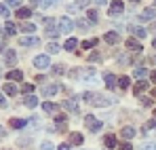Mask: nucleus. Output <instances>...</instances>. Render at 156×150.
<instances>
[{
  "label": "nucleus",
  "instance_id": "48",
  "mask_svg": "<svg viewBox=\"0 0 156 150\" xmlns=\"http://www.w3.org/2000/svg\"><path fill=\"white\" fill-rule=\"evenodd\" d=\"M150 78H152V82H156V72H152V74H150Z\"/></svg>",
  "mask_w": 156,
  "mask_h": 150
},
{
  "label": "nucleus",
  "instance_id": "5",
  "mask_svg": "<svg viewBox=\"0 0 156 150\" xmlns=\"http://www.w3.org/2000/svg\"><path fill=\"white\" fill-rule=\"evenodd\" d=\"M2 61H4V66H15V61H17V55H15V51H4V57H2Z\"/></svg>",
  "mask_w": 156,
  "mask_h": 150
},
{
  "label": "nucleus",
  "instance_id": "22",
  "mask_svg": "<svg viewBox=\"0 0 156 150\" xmlns=\"http://www.w3.org/2000/svg\"><path fill=\"white\" fill-rule=\"evenodd\" d=\"M133 34H135V36H137V38H144V36H146V34H148V32H146V30H144V27H139V25H135V27H133Z\"/></svg>",
  "mask_w": 156,
  "mask_h": 150
},
{
  "label": "nucleus",
  "instance_id": "15",
  "mask_svg": "<svg viewBox=\"0 0 156 150\" xmlns=\"http://www.w3.org/2000/svg\"><path fill=\"white\" fill-rule=\"evenodd\" d=\"M2 91H4L6 95H17V91H19V89H17L15 85H2Z\"/></svg>",
  "mask_w": 156,
  "mask_h": 150
},
{
  "label": "nucleus",
  "instance_id": "9",
  "mask_svg": "<svg viewBox=\"0 0 156 150\" xmlns=\"http://www.w3.org/2000/svg\"><path fill=\"white\" fill-rule=\"evenodd\" d=\"M2 32H4V36H11V34H15V32H17V25L11 24V21H6L4 27H2Z\"/></svg>",
  "mask_w": 156,
  "mask_h": 150
},
{
  "label": "nucleus",
  "instance_id": "36",
  "mask_svg": "<svg viewBox=\"0 0 156 150\" xmlns=\"http://www.w3.org/2000/svg\"><path fill=\"white\" fill-rule=\"evenodd\" d=\"M57 0H40V6H44V9H49L51 4H55Z\"/></svg>",
  "mask_w": 156,
  "mask_h": 150
},
{
  "label": "nucleus",
  "instance_id": "17",
  "mask_svg": "<svg viewBox=\"0 0 156 150\" xmlns=\"http://www.w3.org/2000/svg\"><path fill=\"white\" fill-rule=\"evenodd\" d=\"M23 104H26L27 108H36V106H38V100H36L34 95H26V100H23Z\"/></svg>",
  "mask_w": 156,
  "mask_h": 150
},
{
  "label": "nucleus",
  "instance_id": "45",
  "mask_svg": "<svg viewBox=\"0 0 156 150\" xmlns=\"http://www.w3.org/2000/svg\"><path fill=\"white\" fill-rule=\"evenodd\" d=\"M118 148H120V150H131V144H120Z\"/></svg>",
  "mask_w": 156,
  "mask_h": 150
},
{
  "label": "nucleus",
  "instance_id": "31",
  "mask_svg": "<svg viewBox=\"0 0 156 150\" xmlns=\"http://www.w3.org/2000/svg\"><path fill=\"white\" fill-rule=\"evenodd\" d=\"M97 45V38H91V40H84L82 42V49H91V47H95Z\"/></svg>",
  "mask_w": 156,
  "mask_h": 150
},
{
  "label": "nucleus",
  "instance_id": "6",
  "mask_svg": "<svg viewBox=\"0 0 156 150\" xmlns=\"http://www.w3.org/2000/svg\"><path fill=\"white\" fill-rule=\"evenodd\" d=\"M19 45L21 47H36L38 45V38L36 36H23V38H19Z\"/></svg>",
  "mask_w": 156,
  "mask_h": 150
},
{
  "label": "nucleus",
  "instance_id": "37",
  "mask_svg": "<svg viewBox=\"0 0 156 150\" xmlns=\"http://www.w3.org/2000/svg\"><path fill=\"white\" fill-rule=\"evenodd\" d=\"M32 91H34V85H23V93H26V95H30Z\"/></svg>",
  "mask_w": 156,
  "mask_h": 150
},
{
  "label": "nucleus",
  "instance_id": "3",
  "mask_svg": "<svg viewBox=\"0 0 156 150\" xmlns=\"http://www.w3.org/2000/svg\"><path fill=\"white\" fill-rule=\"evenodd\" d=\"M122 0H114L112 4H110V17H118L120 13H122Z\"/></svg>",
  "mask_w": 156,
  "mask_h": 150
},
{
  "label": "nucleus",
  "instance_id": "18",
  "mask_svg": "<svg viewBox=\"0 0 156 150\" xmlns=\"http://www.w3.org/2000/svg\"><path fill=\"white\" fill-rule=\"evenodd\" d=\"M70 144H72V146L82 144V135H80V133H70Z\"/></svg>",
  "mask_w": 156,
  "mask_h": 150
},
{
  "label": "nucleus",
  "instance_id": "32",
  "mask_svg": "<svg viewBox=\"0 0 156 150\" xmlns=\"http://www.w3.org/2000/svg\"><path fill=\"white\" fill-rule=\"evenodd\" d=\"M80 76H82L84 80H89V78H93V76H95V72L89 68V70H82V72H80Z\"/></svg>",
  "mask_w": 156,
  "mask_h": 150
},
{
  "label": "nucleus",
  "instance_id": "41",
  "mask_svg": "<svg viewBox=\"0 0 156 150\" xmlns=\"http://www.w3.org/2000/svg\"><path fill=\"white\" fill-rule=\"evenodd\" d=\"M19 2H21V0H6L9 6H19Z\"/></svg>",
  "mask_w": 156,
  "mask_h": 150
},
{
  "label": "nucleus",
  "instance_id": "46",
  "mask_svg": "<svg viewBox=\"0 0 156 150\" xmlns=\"http://www.w3.org/2000/svg\"><path fill=\"white\" fill-rule=\"evenodd\" d=\"M57 150H70V144H61V146H59Z\"/></svg>",
  "mask_w": 156,
  "mask_h": 150
},
{
  "label": "nucleus",
  "instance_id": "49",
  "mask_svg": "<svg viewBox=\"0 0 156 150\" xmlns=\"http://www.w3.org/2000/svg\"><path fill=\"white\" fill-rule=\"evenodd\" d=\"M152 95H154V97H156V89H154V91H152Z\"/></svg>",
  "mask_w": 156,
  "mask_h": 150
},
{
  "label": "nucleus",
  "instance_id": "10",
  "mask_svg": "<svg viewBox=\"0 0 156 150\" xmlns=\"http://www.w3.org/2000/svg\"><path fill=\"white\" fill-rule=\"evenodd\" d=\"M120 135H122L125 140H133V135H135V129H133V127H122V129H120Z\"/></svg>",
  "mask_w": 156,
  "mask_h": 150
},
{
  "label": "nucleus",
  "instance_id": "11",
  "mask_svg": "<svg viewBox=\"0 0 156 150\" xmlns=\"http://www.w3.org/2000/svg\"><path fill=\"white\" fill-rule=\"evenodd\" d=\"M127 49H131L133 53H139V51H141V45H139L137 40H133V38H129V40H127Z\"/></svg>",
  "mask_w": 156,
  "mask_h": 150
},
{
  "label": "nucleus",
  "instance_id": "14",
  "mask_svg": "<svg viewBox=\"0 0 156 150\" xmlns=\"http://www.w3.org/2000/svg\"><path fill=\"white\" fill-rule=\"evenodd\" d=\"M118 40H120V36H118L116 32H108V34H105V42L114 45V42H118Z\"/></svg>",
  "mask_w": 156,
  "mask_h": 150
},
{
  "label": "nucleus",
  "instance_id": "25",
  "mask_svg": "<svg viewBox=\"0 0 156 150\" xmlns=\"http://www.w3.org/2000/svg\"><path fill=\"white\" fill-rule=\"evenodd\" d=\"M61 106H63V110H72V112H74V110H76V101H72V100L63 101V104H61Z\"/></svg>",
  "mask_w": 156,
  "mask_h": 150
},
{
  "label": "nucleus",
  "instance_id": "8",
  "mask_svg": "<svg viewBox=\"0 0 156 150\" xmlns=\"http://www.w3.org/2000/svg\"><path fill=\"white\" fill-rule=\"evenodd\" d=\"M47 34L53 36V38H55L57 34H61V32L57 30V25H55V19H49V21H47Z\"/></svg>",
  "mask_w": 156,
  "mask_h": 150
},
{
  "label": "nucleus",
  "instance_id": "47",
  "mask_svg": "<svg viewBox=\"0 0 156 150\" xmlns=\"http://www.w3.org/2000/svg\"><path fill=\"white\" fill-rule=\"evenodd\" d=\"M93 2H95V4H99V6H101V4H105V0H93Z\"/></svg>",
  "mask_w": 156,
  "mask_h": 150
},
{
  "label": "nucleus",
  "instance_id": "39",
  "mask_svg": "<svg viewBox=\"0 0 156 150\" xmlns=\"http://www.w3.org/2000/svg\"><path fill=\"white\" fill-rule=\"evenodd\" d=\"M53 74H63V66H55V68H53Z\"/></svg>",
  "mask_w": 156,
  "mask_h": 150
},
{
  "label": "nucleus",
  "instance_id": "1",
  "mask_svg": "<svg viewBox=\"0 0 156 150\" xmlns=\"http://www.w3.org/2000/svg\"><path fill=\"white\" fill-rule=\"evenodd\" d=\"M84 125L89 127V131L97 133V131H99V129L104 127V123H101V121H97L95 116H91V114H89V116H84Z\"/></svg>",
  "mask_w": 156,
  "mask_h": 150
},
{
  "label": "nucleus",
  "instance_id": "38",
  "mask_svg": "<svg viewBox=\"0 0 156 150\" xmlns=\"http://www.w3.org/2000/svg\"><path fill=\"white\" fill-rule=\"evenodd\" d=\"M0 13H2V17L6 19V17H9V6H6V4H2V9H0Z\"/></svg>",
  "mask_w": 156,
  "mask_h": 150
},
{
  "label": "nucleus",
  "instance_id": "23",
  "mask_svg": "<svg viewBox=\"0 0 156 150\" xmlns=\"http://www.w3.org/2000/svg\"><path fill=\"white\" fill-rule=\"evenodd\" d=\"M105 146L108 148H116V137L114 135H105Z\"/></svg>",
  "mask_w": 156,
  "mask_h": 150
},
{
  "label": "nucleus",
  "instance_id": "33",
  "mask_svg": "<svg viewBox=\"0 0 156 150\" xmlns=\"http://www.w3.org/2000/svg\"><path fill=\"white\" fill-rule=\"evenodd\" d=\"M87 17H89V21H91V24H97V19H99L95 11H89V13H87Z\"/></svg>",
  "mask_w": 156,
  "mask_h": 150
},
{
  "label": "nucleus",
  "instance_id": "21",
  "mask_svg": "<svg viewBox=\"0 0 156 150\" xmlns=\"http://www.w3.org/2000/svg\"><path fill=\"white\" fill-rule=\"evenodd\" d=\"M105 85H108L110 89H114V87H116V76L114 74H105Z\"/></svg>",
  "mask_w": 156,
  "mask_h": 150
},
{
  "label": "nucleus",
  "instance_id": "4",
  "mask_svg": "<svg viewBox=\"0 0 156 150\" xmlns=\"http://www.w3.org/2000/svg\"><path fill=\"white\" fill-rule=\"evenodd\" d=\"M34 66L40 68V70L49 68V55H36V57H34Z\"/></svg>",
  "mask_w": 156,
  "mask_h": 150
},
{
  "label": "nucleus",
  "instance_id": "35",
  "mask_svg": "<svg viewBox=\"0 0 156 150\" xmlns=\"http://www.w3.org/2000/svg\"><path fill=\"white\" fill-rule=\"evenodd\" d=\"M40 150H55V146H53L51 142H42L40 144Z\"/></svg>",
  "mask_w": 156,
  "mask_h": 150
},
{
  "label": "nucleus",
  "instance_id": "16",
  "mask_svg": "<svg viewBox=\"0 0 156 150\" xmlns=\"http://www.w3.org/2000/svg\"><path fill=\"white\" fill-rule=\"evenodd\" d=\"M78 47V40L76 38H68V40H66V45H63V49L66 51H74Z\"/></svg>",
  "mask_w": 156,
  "mask_h": 150
},
{
  "label": "nucleus",
  "instance_id": "52",
  "mask_svg": "<svg viewBox=\"0 0 156 150\" xmlns=\"http://www.w3.org/2000/svg\"><path fill=\"white\" fill-rule=\"evenodd\" d=\"M152 30H156V25H154V27H152Z\"/></svg>",
  "mask_w": 156,
  "mask_h": 150
},
{
  "label": "nucleus",
  "instance_id": "19",
  "mask_svg": "<svg viewBox=\"0 0 156 150\" xmlns=\"http://www.w3.org/2000/svg\"><path fill=\"white\" fill-rule=\"evenodd\" d=\"M146 89H148V82H146V80H139V82L133 87V93H141V91H146Z\"/></svg>",
  "mask_w": 156,
  "mask_h": 150
},
{
  "label": "nucleus",
  "instance_id": "26",
  "mask_svg": "<svg viewBox=\"0 0 156 150\" xmlns=\"http://www.w3.org/2000/svg\"><path fill=\"white\" fill-rule=\"evenodd\" d=\"M21 30H23V32H32V34H34L36 25H34V24H30V21H23V24H21Z\"/></svg>",
  "mask_w": 156,
  "mask_h": 150
},
{
  "label": "nucleus",
  "instance_id": "24",
  "mask_svg": "<svg viewBox=\"0 0 156 150\" xmlns=\"http://www.w3.org/2000/svg\"><path fill=\"white\" fill-rule=\"evenodd\" d=\"M129 76H120V78H118V87H120V89H127V87H129Z\"/></svg>",
  "mask_w": 156,
  "mask_h": 150
},
{
  "label": "nucleus",
  "instance_id": "30",
  "mask_svg": "<svg viewBox=\"0 0 156 150\" xmlns=\"http://www.w3.org/2000/svg\"><path fill=\"white\" fill-rule=\"evenodd\" d=\"M133 74H135V78H144V76L148 74V70H146V68H135Z\"/></svg>",
  "mask_w": 156,
  "mask_h": 150
},
{
  "label": "nucleus",
  "instance_id": "20",
  "mask_svg": "<svg viewBox=\"0 0 156 150\" xmlns=\"http://www.w3.org/2000/svg\"><path fill=\"white\" fill-rule=\"evenodd\" d=\"M26 125H27L26 119H13L11 121V127H15V129H21V127H26Z\"/></svg>",
  "mask_w": 156,
  "mask_h": 150
},
{
  "label": "nucleus",
  "instance_id": "51",
  "mask_svg": "<svg viewBox=\"0 0 156 150\" xmlns=\"http://www.w3.org/2000/svg\"><path fill=\"white\" fill-rule=\"evenodd\" d=\"M154 49H156V38H154Z\"/></svg>",
  "mask_w": 156,
  "mask_h": 150
},
{
  "label": "nucleus",
  "instance_id": "43",
  "mask_svg": "<svg viewBox=\"0 0 156 150\" xmlns=\"http://www.w3.org/2000/svg\"><path fill=\"white\" fill-rule=\"evenodd\" d=\"M78 27H82V30H87V27H89V24H87V21H82V19H80V21H78Z\"/></svg>",
  "mask_w": 156,
  "mask_h": 150
},
{
  "label": "nucleus",
  "instance_id": "7",
  "mask_svg": "<svg viewBox=\"0 0 156 150\" xmlns=\"http://www.w3.org/2000/svg\"><path fill=\"white\" fill-rule=\"evenodd\" d=\"M139 19H141V21H152V19H156V9L154 6H152V9H146Z\"/></svg>",
  "mask_w": 156,
  "mask_h": 150
},
{
  "label": "nucleus",
  "instance_id": "40",
  "mask_svg": "<svg viewBox=\"0 0 156 150\" xmlns=\"http://www.w3.org/2000/svg\"><path fill=\"white\" fill-rule=\"evenodd\" d=\"M97 59H99V53H97V51H95V53H91V55H89V61H97Z\"/></svg>",
  "mask_w": 156,
  "mask_h": 150
},
{
  "label": "nucleus",
  "instance_id": "27",
  "mask_svg": "<svg viewBox=\"0 0 156 150\" xmlns=\"http://www.w3.org/2000/svg\"><path fill=\"white\" fill-rule=\"evenodd\" d=\"M30 15H32V9H17V17H23L26 19Z\"/></svg>",
  "mask_w": 156,
  "mask_h": 150
},
{
  "label": "nucleus",
  "instance_id": "13",
  "mask_svg": "<svg viewBox=\"0 0 156 150\" xmlns=\"http://www.w3.org/2000/svg\"><path fill=\"white\" fill-rule=\"evenodd\" d=\"M57 91H59V87H57V85H47V87L42 89V93H44L47 97H49V95H55Z\"/></svg>",
  "mask_w": 156,
  "mask_h": 150
},
{
  "label": "nucleus",
  "instance_id": "50",
  "mask_svg": "<svg viewBox=\"0 0 156 150\" xmlns=\"http://www.w3.org/2000/svg\"><path fill=\"white\" fill-rule=\"evenodd\" d=\"M131 2H133V4H135V2H139V0H131Z\"/></svg>",
  "mask_w": 156,
  "mask_h": 150
},
{
  "label": "nucleus",
  "instance_id": "44",
  "mask_svg": "<svg viewBox=\"0 0 156 150\" xmlns=\"http://www.w3.org/2000/svg\"><path fill=\"white\" fill-rule=\"evenodd\" d=\"M141 104H144V106H150L152 100H150V97H141Z\"/></svg>",
  "mask_w": 156,
  "mask_h": 150
},
{
  "label": "nucleus",
  "instance_id": "42",
  "mask_svg": "<svg viewBox=\"0 0 156 150\" xmlns=\"http://www.w3.org/2000/svg\"><path fill=\"white\" fill-rule=\"evenodd\" d=\"M141 150H156V144H146Z\"/></svg>",
  "mask_w": 156,
  "mask_h": 150
},
{
  "label": "nucleus",
  "instance_id": "2",
  "mask_svg": "<svg viewBox=\"0 0 156 150\" xmlns=\"http://www.w3.org/2000/svg\"><path fill=\"white\" fill-rule=\"evenodd\" d=\"M72 27H74V24H72L70 17H61V19H59V32H61V34H70Z\"/></svg>",
  "mask_w": 156,
  "mask_h": 150
},
{
  "label": "nucleus",
  "instance_id": "53",
  "mask_svg": "<svg viewBox=\"0 0 156 150\" xmlns=\"http://www.w3.org/2000/svg\"><path fill=\"white\" fill-rule=\"evenodd\" d=\"M154 116H156V110H154Z\"/></svg>",
  "mask_w": 156,
  "mask_h": 150
},
{
  "label": "nucleus",
  "instance_id": "34",
  "mask_svg": "<svg viewBox=\"0 0 156 150\" xmlns=\"http://www.w3.org/2000/svg\"><path fill=\"white\" fill-rule=\"evenodd\" d=\"M150 129H156V121H148L144 125V131H150Z\"/></svg>",
  "mask_w": 156,
  "mask_h": 150
},
{
  "label": "nucleus",
  "instance_id": "28",
  "mask_svg": "<svg viewBox=\"0 0 156 150\" xmlns=\"http://www.w3.org/2000/svg\"><path fill=\"white\" fill-rule=\"evenodd\" d=\"M42 108H44V112H55V110H57V106L51 104V101H44V104H42Z\"/></svg>",
  "mask_w": 156,
  "mask_h": 150
},
{
  "label": "nucleus",
  "instance_id": "12",
  "mask_svg": "<svg viewBox=\"0 0 156 150\" xmlns=\"http://www.w3.org/2000/svg\"><path fill=\"white\" fill-rule=\"evenodd\" d=\"M6 78H9V80H21V78H23V72H21V70H11V72L6 74Z\"/></svg>",
  "mask_w": 156,
  "mask_h": 150
},
{
  "label": "nucleus",
  "instance_id": "29",
  "mask_svg": "<svg viewBox=\"0 0 156 150\" xmlns=\"http://www.w3.org/2000/svg\"><path fill=\"white\" fill-rule=\"evenodd\" d=\"M47 51H49V53H59V51H61V47H59L57 42H49V47H47Z\"/></svg>",
  "mask_w": 156,
  "mask_h": 150
}]
</instances>
